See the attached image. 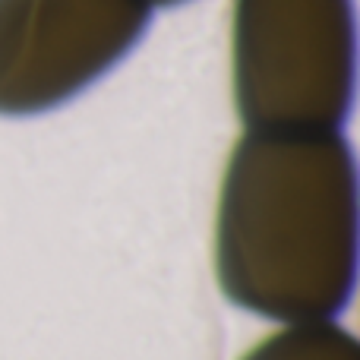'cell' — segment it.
<instances>
[{
    "label": "cell",
    "mask_w": 360,
    "mask_h": 360,
    "mask_svg": "<svg viewBox=\"0 0 360 360\" xmlns=\"http://www.w3.org/2000/svg\"><path fill=\"white\" fill-rule=\"evenodd\" d=\"M224 297L281 326L335 319L360 278V162L342 130H247L215 218Z\"/></svg>",
    "instance_id": "obj_1"
},
{
    "label": "cell",
    "mask_w": 360,
    "mask_h": 360,
    "mask_svg": "<svg viewBox=\"0 0 360 360\" xmlns=\"http://www.w3.org/2000/svg\"><path fill=\"white\" fill-rule=\"evenodd\" d=\"M357 67L354 0H234V105L247 130H342Z\"/></svg>",
    "instance_id": "obj_2"
},
{
    "label": "cell",
    "mask_w": 360,
    "mask_h": 360,
    "mask_svg": "<svg viewBox=\"0 0 360 360\" xmlns=\"http://www.w3.org/2000/svg\"><path fill=\"white\" fill-rule=\"evenodd\" d=\"M149 0H0V114L67 105L146 35Z\"/></svg>",
    "instance_id": "obj_3"
},
{
    "label": "cell",
    "mask_w": 360,
    "mask_h": 360,
    "mask_svg": "<svg viewBox=\"0 0 360 360\" xmlns=\"http://www.w3.org/2000/svg\"><path fill=\"white\" fill-rule=\"evenodd\" d=\"M240 360H360V338L332 319L297 323L262 338Z\"/></svg>",
    "instance_id": "obj_4"
},
{
    "label": "cell",
    "mask_w": 360,
    "mask_h": 360,
    "mask_svg": "<svg viewBox=\"0 0 360 360\" xmlns=\"http://www.w3.org/2000/svg\"><path fill=\"white\" fill-rule=\"evenodd\" d=\"M149 4H152V6H155V4H165V6H171V4H184V0H149Z\"/></svg>",
    "instance_id": "obj_5"
}]
</instances>
